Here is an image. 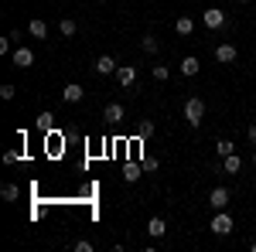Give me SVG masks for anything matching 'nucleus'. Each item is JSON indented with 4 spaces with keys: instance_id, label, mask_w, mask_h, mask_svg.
<instances>
[{
    "instance_id": "nucleus-1",
    "label": "nucleus",
    "mask_w": 256,
    "mask_h": 252,
    "mask_svg": "<svg viewBox=\"0 0 256 252\" xmlns=\"http://www.w3.org/2000/svg\"><path fill=\"white\" fill-rule=\"evenodd\" d=\"M202 119H205V99L202 96L184 99V123L188 126H202Z\"/></svg>"
},
{
    "instance_id": "nucleus-2",
    "label": "nucleus",
    "mask_w": 256,
    "mask_h": 252,
    "mask_svg": "<svg viewBox=\"0 0 256 252\" xmlns=\"http://www.w3.org/2000/svg\"><path fill=\"white\" fill-rule=\"evenodd\" d=\"M232 229H236V222H232L229 212H216L212 215V235H229Z\"/></svg>"
},
{
    "instance_id": "nucleus-3",
    "label": "nucleus",
    "mask_w": 256,
    "mask_h": 252,
    "mask_svg": "<svg viewBox=\"0 0 256 252\" xmlns=\"http://www.w3.org/2000/svg\"><path fill=\"white\" fill-rule=\"evenodd\" d=\"M202 24H205L208 31H218V27H226V10H218V7H208V10L202 14Z\"/></svg>"
},
{
    "instance_id": "nucleus-4",
    "label": "nucleus",
    "mask_w": 256,
    "mask_h": 252,
    "mask_svg": "<svg viewBox=\"0 0 256 252\" xmlns=\"http://www.w3.org/2000/svg\"><path fill=\"white\" fill-rule=\"evenodd\" d=\"M116 82L123 89H134L137 85V65H120L116 68Z\"/></svg>"
},
{
    "instance_id": "nucleus-5",
    "label": "nucleus",
    "mask_w": 256,
    "mask_h": 252,
    "mask_svg": "<svg viewBox=\"0 0 256 252\" xmlns=\"http://www.w3.org/2000/svg\"><path fill=\"white\" fill-rule=\"evenodd\" d=\"M116 58H113V55H99L96 58V65H92V72H96V75H116Z\"/></svg>"
},
{
    "instance_id": "nucleus-6",
    "label": "nucleus",
    "mask_w": 256,
    "mask_h": 252,
    "mask_svg": "<svg viewBox=\"0 0 256 252\" xmlns=\"http://www.w3.org/2000/svg\"><path fill=\"white\" fill-rule=\"evenodd\" d=\"M208 205H212V212H226L229 208V191L226 188H212L208 191Z\"/></svg>"
},
{
    "instance_id": "nucleus-7",
    "label": "nucleus",
    "mask_w": 256,
    "mask_h": 252,
    "mask_svg": "<svg viewBox=\"0 0 256 252\" xmlns=\"http://www.w3.org/2000/svg\"><path fill=\"white\" fill-rule=\"evenodd\" d=\"M236 58H239L236 44H218V48H216V61H218V65H232Z\"/></svg>"
},
{
    "instance_id": "nucleus-8",
    "label": "nucleus",
    "mask_w": 256,
    "mask_h": 252,
    "mask_svg": "<svg viewBox=\"0 0 256 252\" xmlns=\"http://www.w3.org/2000/svg\"><path fill=\"white\" fill-rule=\"evenodd\" d=\"M10 58H14V65H18V68H31V65H34V51L20 44V48L14 51V55H10Z\"/></svg>"
},
{
    "instance_id": "nucleus-9",
    "label": "nucleus",
    "mask_w": 256,
    "mask_h": 252,
    "mask_svg": "<svg viewBox=\"0 0 256 252\" xmlns=\"http://www.w3.org/2000/svg\"><path fill=\"white\" fill-rule=\"evenodd\" d=\"M123 116H126V109H123L120 102H110V106L102 109V119H106V123H113V126H116V123H123Z\"/></svg>"
},
{
    "instance_id": "nucleus-10",
    "label": "nucleus",
    "mask_w": 256,
    "mask_h": 252,
    "mask_svg": "<svg viewBox=\"0 0 256 252\" xmlns=\"http://www.w3.org/2000/svg\"><path fill=\"white\" fill-rule=\"evenodd\" d=\"M82 96H86V89H82L79 82H68V85L62 89V99H65V102H82Z\"/></svg>"
},
{
    "instance_id": "nucleus-11",
    "label": "nucleus",
    "mask_w": 256,
    "mask_h": 252,
    "mask_svg": "<svg viewBox=\"0 0 256 252\" xmlns=\"http://www.w3.org/2000/svg\"><path fill=\"white\" fill-rule=\"evenodd\" d=\"M178 68H181V75H188V78H192V75H198V68H202V61H198L195 55H184Z\"/></svg>"
},
{
    "instance_id": "nucleus-12",
    "label": "nucleus",
    "mask_w": 256,
    "mask_h": 252,
    "mask_svg": "<svg viewBox=\"0 0 256 252\" xmlns=\"http://www.w3.org/2000/svg\"><path fill=\"white\" fill-rule=\"evenodd\" d=\"M147 232L154 235V239H164V235H168V222H164V218H158V215H154V218H150V222H147Z\"/></svg>"
},
{
    "instance_id": "nucleus-13",
    "label": "nucleus",
    "mask_w": 256,
    "mask_h": 252,
    "mask_svg": "<svg viewBox=\"0 0 256 252\" xmlns=\"http://www.w3.org/2000/svg\"><path fill=\"white\" fill-rule=\"evenodd\" d=\"M222 171H226V174H239V171H242V160H239V154L222 157Z\"/></svg>"
},
{
    "instance_id": "nucleus-14",
    "label": "nucleus",
    "mask_w": 256,
    "mask_h": 252,
    "mask_svg": "<svg viewBox=\"0 0 256 252\" xmlns=\"http://www.w3.org/2000/svg\"><path fill=\"white\" fill-rule=\"evenodd\" d=\"M34 126H38L41 133H52V130H55V113H41V116L34 119Z\"/></svg>"
},
{
    "instance_id": "nucleus-15",
    "label": "nucleus",
    "mask_w": 256,
    "mask_h": 252,
    "mask_svg": "<svg viewBox=\"0 0 256 252\" xmlns=\"http://www.w3.org/2000/svg\"><path fill=\"white\" fill-rule=\"evenodd\" d=\"M28 31H31V38H48V24L41 17H34L31 24H28Z\"/></svg>"
},
{
    "instance_id": "nucleus-16",
    "label": "nucleus",
    "mask_w": 256,
    "mask_h": 252,
    "mask_svg": "<svg viewBox=\"0 0 256 252\" xmlns=\"http://www.w3.org/2000/svg\"><path fill=\"white\" fill-rule=\"evenodd\" d=\"M140 48H144L147 55H158V51H160V41L154 38V34H144V38H140Z\"/></svg>"
},
{
    "instance_id": "nucleus-17",
    "label": "nucleus",
    "mask_w": 256,
    "mask_h": 252,
    "mask_svg": "<svg viewBox=\"0 0 256 252\" xmlns=\"http://www.w3.org/2000/svg\"><path fill=\"white\" fill-rule=\"evenodd\" d=\"M140 177H144V167H140V164H126V167H123V181L134 184V181H140Z\"/></svg>"
},
{
    "instance_id": "nucleus-18",
    "label": "nucleus",
    "mask_w": 256,
    "mask_h": 252,
    "mask_svg": "<svg viewBox=\"0 0 256 252\" xmlns=\"http://www.w3.org/2000/svg\"><path fill=\"white\" fill-rule=\"evenodd\" d=\"M174 31H178V34H192V31H195V20L188 17V14H184V17H178L174 20Z\"/></svg>"
},
{
    "instance_id": "nucleus-19",
    "label": "nucleus",
    "mask_w": 256,
    "mask_h": 252,
    "mask_svg": "<svg viewBox=\"0 0 256 252\" xmlns=\"http://www.w3.org/2000/svg\"><path fill=\"white\" fill-rule=\"evenodd\" d=\"M216 154H218V157H229V154H236V143L222 136V140H218V143H216Z\"/></svg>"
},
{
    "instance_id": "nucleus-20",
    "label": "nucleus",
    "mask_w": 256,
    "mask_h": 252,
    "mask_svg": "<svg viewBox=\"0 0 256 252\" xmlns=\"http://www.w3.org/2000/svg\"><path fill=\"white\" fill-rule=\"evenodd\" d=\"M0 198H4V201H18L20 188H18V184H4V188H0Z\"/></svg>"
},
{
    "instance_id": "nucleus-21",
    "label": "nucleus",
    "mask_w": 256,
    "mask_h": 252,
    "mask_svg": "<svg viewBox=\"0 0 256 252\" xmlns=\"http://www.w3.org/2000/svg\"><path fill=\"white\" fill-rule=\"evenodd\" d=\"M147 136H154V123H150V119H140L137 123V140H147Z\"/></svg>"
},
{
    "instance_id": "nucleus-22",
    "label": "nucleus",
    "mask_w": 256,
    "mask_h": 252,
    "mask_svg": "<svg viewBox=\"0 0 256 252\" xmlns=\"http://www.w3.org/2000/svg\"><path fill=\"white\" fill-rule=\"evenodd\" d=\"M58 31H62V38H76V31H79V27H76V20H72V17H65L58 24Z\"/></svg>"
},
{
    "instance_id": "nucleus-23",
    "label": "nucleus",
    "mask_w": 256,
    "mask_h": 252,
    "mask_svg": "<svg viewBox=\"0 0 256 252\" xmlns=\"http://www.w3.org/2000/svg\"><path fill=\"white\" fill-rule=\"evenodd\" d=\"M150 72H154V78H158V82H168V78H171V68H168V65H154Z\"/></svg>"
},
{
    "instance_id": "nucleus-24",
    "label": "nucleus",
    "mask_w": 256,
    "mask_h": 252,
    "mask_svg": "<svg viewBox=\"0 0 256 252\" xmlns=\"http://www.w3.org/2000/svg\"><path fill=\"white\" fill-rule=\"evenodd\" d=\"M14 96H18V89H14L10 82H7V85H0V99H7V102H10Z\"/></svg>"
},
{
    "instance_id": "nucleus-25",
    "label": "nucleus",
    "mask_w": 256,
    "mask_h": 252,
    "mask_svg": "<svg viewBox=\"0 0 256 252\" xmlns=\"http://www.w3.org/2000/svg\"><path fill=\"white\" fill-rule=\"evenodd\" d=\"M18 160H20V150H7V154H4V164H7V167L18 164Z\"/></svg>"
},
{
    "instance_id": "nucleus-26",
    "label": "nucleus",
    "mask_w": 256,
    "mask_h": 252,
    "mask_svg": "<svg viewBox=\"0 0 256 252\" xmlns=\"http://www.w3.org/2000/svg\"><path fill=\"white\" fill-rule=\"evenodd\" d=\"M76 252H92V242H89V239H79V242H76Z\"/></svg>"
},
{
    "instance_id": "nucleus-27",
    "label": "nucleus",
    "mask_w": 256,
    "mask_h": 252,
    "mask_svg": "<svg viewBox=\"0 0 256 252\" xmlns=\"http://www.w3.org/2000/svg\"><path fill=\"white\" fill-rule=\"evenodd\" d=\"M0 55H10V34H7V38H0Z\"/></svg>"
},
{
    "instance_id": "nucleus-28",
    "label": "nucleus",
    "mask_w": 256,
    "mask_h": 252,
    "mask_svg": "<svg viewBox=\"0 0 256 252\" xmlns=\"http://www.w3.org/2000/svg\"><path fill=\"white\" fill-rule=\"evenodd\" d=\"M246 136H250V143L256 147V123H250V133H246Z\"/></svg>"
},
{
    "instance_id": "nucleus-29",
    "label": "nucleus",
    "mask_w": 256,
    "mask_h": 252,
    "mask_svg": "<svg viewBox=\"0 0 256 252\" xmlns=\"http://www.w3.org/2000/svg\"><path fill=\"white\" fill-rule=\"evenodd\" d=\"M250 249H253V252H256V239H253V242H250Z\"/></svg>"
},
{
    "instance_id": "nucleus-30",
    "label": "nucleus",
    "mask_w": 256,
    "mask_h": 252,
    "mask_svg": "<svg viewBox=\"0 0 256 252\" xmlns=\"http://www.w3.org/2000/svg\"><path fill=\"white\" fill-rule=\"evenodd\" d=\"M236 3H253V0H236Z\"/></svg>"
},
{
    "instance_id": "nucleus-31",
    "label": "nucleus",
    "mask_w": 256,
    "mask_h": 252,
    "mask_svg": "<svg viewBox=\"0 0 256 252\" xmlns=\"http://www.w3.org/2000/svg\"><path fill=\"white\" fill-rule=\"evenodd\" d=\"M253 164H256V150H253Z\"/></svg>"
},
{
    "instance_id": "nucleus-32",
    "label": "nucleus",
    "mask_w": 256,
    "mask_h": 252,
    "mask_svg": "<svg viewBox=\"0 0 256 252\" xmlns=\"http://www.w3.org/2000/svg\"><path fill=\"white\" fill-rule=\"evenodd\" d=\"M253 10H256V7H253Z\"/></svg>"
}]
</instances>
